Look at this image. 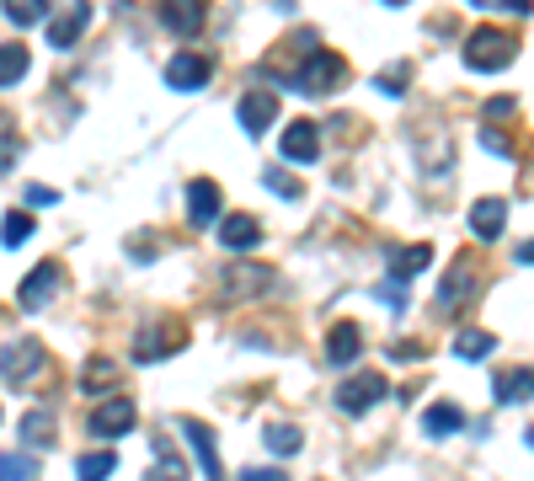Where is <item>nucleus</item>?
<instances>
[{
  "label": "nucleus",
  "instance_id": "obj_31",
  "mask_svg": "<svg viewBox=\"0 0 534 481\" xmlns=\"http://www.w3.org/2000/svg\"><path fill=\"white\" fill-rule=\"evenodd\" d=\"M0 481H38L33 455H0Z\"/></svg>",
  "mask_w": 534,
  "mask_h": 481
},
{
  "label": "nucleus",
  "instance_id": "obj_40",
  "mask_svg": "<svg viewBox=\"0 0 534 481\" xmlns=\"http://www.w3.org/2000/svg\"><path fill=\"white\" fill-rule=\"evenodd\" d=\"M497 6H508L513 17H529V11H534V0H497Z\"/></svg>",
  "mask_w": 534,
  "mask_h": 481
},
{
  "label": "nucleus",
  "instance_id": "obj_30",
  "mask_svg": "<svg viewBox=\"0 0 534 481\" xmlns=\"http://www.w3.org/2000/svg\"><path fill=\"white\" fill-rule=\"evenodd\" d=\"M0 6H6V17L17 22V27H33V22H43L49 0H0Z\"/></svg>",
  "mask_w": 534,
  "mask_h": 481
},
{
  "label": "nucleus",
  "instance_id": "obj_1",
  "mask_svg": "<svg viewBox=\"0 0 534 481\" xmlns=\"http://www.w3.org/2000/svg\"><path fill=\"white\" fill-rule=\"evenodd\" d=\"M513 54H518V33H508V27H476L465 38V70L476 75H497L502 65H513Z\"/></svg>",
  "mask_w": 534,
  "mask_h": 481
},
{
  "label": "nucleus",
  "instance_id": "obj_32",
  "mask_svg": "<svg viewBox=\"0 0 534 481\" xmlns=\"http://www.w3.org/2000/svg\"><path fill=\"white\" fill-rule=\"evenodd\" d=\"M262 188H273L278 198H305L300 182H294L289 172H278V166H262Z\"/></svg>",
  "mask_w": 534,
  "mask_h": 481
},
{
  "label": "nucleus",
  "instance_id": "obj_12",
  "mask_svg": "<svg viewBox=\"0 0 534 481\" xmlns=\"http://www.w3.org/2000/svg\"><path fill=\"white\" fill-rule=\"evenodd\" d=\"M161 27L177 38L203 33V0H161Z\"/></svg>",
  "mask_w": 534,
  "mask_h": 481
},
{
  "label": "nucleus",
  "instance_id": "obj_5",
  "mask_svg": "<svg viewBox=\"0 0 534 481\" xmlns=\"http://www.w3.org/2000/svg\"><path fill=\"white\" fill-rule=\"evenodd\" d=\"M187 348V332L182 327H139L134 337V364H155V359H171V353Z\"/></svg>",
  "mask_w": 534,
  "mask_h": 481
},
{
  "label": "nucleus",
  "instance_id": "obj_19",
  "mask_svg": "<svg viewBox=\"0 0 534 481\" xmlns=\"http://www.w3.org/2000/svg\"><path fill=\"white\" fill-rule=\"evenodd\" d=\"M465 428V412L454 407V401H433L428 412H422V433L428 439H449V433H460Z\"/></svg>",
  "mask_w": 534,
  "mask_h": 481
},
{
  "label": "nucleus",
  "instance_id": "obj_11",
  "mask_svg": "<svg viewBox=\"0 0 534 481\" xmlns=\"http://www.w3.org/2000/svg\"><path fill=\"white\" fill-rule=\"evenodd\" d=\"M54 289H59V262H38V268L22 278L17 305H22V310H43V305L54 300Z\"/></svg>",
  "mask_w": 534,
  "mask_h": 481
},
{
  "label": "nucleus",
  "instance_id": "obj_28",
  "mask_svg": "<svg viewBox=\"0 0 534 481\" xmlns=\"http://www.w3.org/2000/svg\"><path fill=\"white\" fill-rule=\"evenodd\" d=\"M27 236H33V214H27V209H11L6 220H0V241H6V246H22Z\"/></svg>",
  "mask_w": 534,
  "mask_h": 481
},
{
  "label": "nucleus",
  "instance_id": "obj_27",
  "mask_svg": "<svg viewBox=\"0 0 534 481\" xmlns=\"http://www.w3.org/2000/svg\"><path fill=\"white\" fill-rule=\"evenodd\" d=\"M22 439H27V449L54 444V417H49V412H27V417H22Z\"/></svg>",
  "mask_w": 534,
  "mask_h": 481
},
{
  "label": "nucleus",
  "instance_id": "obj_18",
  "mask_svg": "<svg viewBox=\"0 0 534 481\" xmlns=\"http://www.w3.org/2000/svg\"><path fill=\"white\" fill-rule=\"evenodd\" d=\"M358 353H364V332L353 327V321H342V327H332V337H326V359H332L337 369H348Z\"/></svg>",
  "mask_w": 534,
  "mask_h": 481
},
{
  "label": "nucleus",
  "instance_id": "obj_9",
  "mask_svg": "<svg viewBox=\"0 0 534 481\" xmlns=\"http://www.w3.org/2000/svg\"><path fill=\"white\" fill-rule=\"evenodd\" d=\"M219 182H209V177H193L187 182V220H193L198 230H209L214 220H219Z\"/></svg>",
  "mask_w": 534,
  "mask_h": 481
},
{
  "label": "nucleus",
  "instance_id": "obj_42",
  "mask_svg": "<svg viewBox=\"0 0 534 481\" xmlns=\"http://www.w3.org/2000/svg\"><path fill=\"white\" fill-rule=\"evenodd\" d=\"M524 439H529V449H534V428H529V433H524Z\"/></svg>",
  "mask_w": 534,
  "mask_h": 481
},
{
  "label": "nucleus",
  "instance_id": "obj_39",
  "mask_svg": "<svg viewBox=\"0 0 534 481\" xmlns=\"http://www.w3.org/2000/svg\"><path fill=\"white\" fill-rule=\"evenodd\" d=\"M481 145L492 150V155H508V150H513V145H508V139H502L497 129H481Z\"/></svg>",
  "mask_w": 534,
  "mask_h": 481
},
{
  "label": "nucleus",
  "instance_id": "obj_26",
  "mask_svg": "<svg viewBox=\"0 0 534 481\" xmlns=\"http://www.w3.org/2000/svg\"><path fill=\"white\" fill-rule=\"evenodd\" d=\"M470 278H476V273H470V262L460 257V262H454V273H449V284H444V289H438V305H460V300H465V294H470V289H476V284H470Z\"/></svg>",
  "mask_w": 534,
  "mask_h": 481
},
{
  "label": "nucleus",
  "instance_id": "obj_16",
  "mask_svg": "<svg viewBox=\"0 0 534 481\" xmlns=\"http://www.w3.org/2000/svg\"><path fill=\"white\" fill-rule=\"evenodd\" d=\"M219 241H225L230 252H251V246L262 241L257 214H225V220H219Z\"/></svg>",
  "mask_w": 534,
  "mask_h": 481
},
{
  "label": "nucleus",
  "instance_id": "obj_8",
  "mask_svg": "<svg viewBox=\"0 0 534 481\" xmlns=\"http://www.w3.org/2000/svg\"><path fill=\"white\" fill-rule=\"evenodd\" d=\"M134 423H139L134 401H107V407H97L86 417V428L97 433V439H123V433H134Z\"/></svg>",
  "mask_w": 534,
  "mask_h": 481
},
{
  "label": "nucleus",
  "instance_id": "obj_2",
  "mask_svg": "<svg viewBox=\"0 0 534 481\" xmlns=\"http://www.w3.org/2000/svg\"><path fill=\"white\" fill-rule=\"evenodd\" d=\"M43 364H49V353H43L38 337H17V343L0 348V380H6L11 391H27V385L43 375Z\"/></svg>",
  "mask_w": 534,
  "mask_h": 481
},
{
  "label": "nucleus",
  "instance_id": "obj_23",
  "mask_svg": "<svg viewBox=\"0 0 534 481\" xmlns=\"http://www.w3.org/2000/svg\"><path fill=\"white\" fill-rule=\"evenodd\" d=\"M262 444H267V455H300L305 433L289 428V423H267V428H262Z\"/></svg>",
  "mask_w": 534,
  "mask_h": 481
},
{
  "label": "nucleus",
  "instance_id": "obj_35",
  "mask_svg": "<svg viewBox=\"0 0 534 481\" xmlns=\"http://www.w3.org/2000/svg\"><path fill=\"white\" fill-rule=\"evenodd\" d=\"M22 198H27L33 209H49V204H59V193H54V188H43V182H33V188H27Z\"/></svg>",
  "mask_w": 534,
  "mask_h": 481
},
{
  "label": "nucleus",
  "instance_id": "obj_21",
  "mask_svg": "<svg viewBox=\"0 0 534 481\" xmlns=\"http://www.w3.org/2000/svg\"><path fill=\"white\" fill-rule=\"evenodd\" d=\"M492 396L508 407V401H529L534 396V375L529 369H502V375L492 380Z\"/></svg>",
  "mask_w": 534,
  "mask_h": 481
},
{
  "label": "nucleus",
  "instance_id": "obj_3",
  "mask_svg": "<svg viewBox=\"0 0 534 481\" xmlns=\"http://www.w3.org/2000/svg\"><path fill=\"white\" fill-rule=\"evenodd\" d=\"M342 81H348V65H342V54H332V49H310L305 70H300V91H305V97H332Z\"/></svg>",
  "mask_w": 534,
  "mask_h": 481
},
{
  "label": "nucleus",
  "instance_id": "obj_15",
  "mask_svg": "<svg viewBox=\"0 0 534 481\" xmlns=\"http://www.w3.org/2000/svg\"><path fill=\"white\" fill-rule=\"evenodd\" d=\"M502 225H508V204L502 198H476L470 204V236L476 241H497Z\"/></svg>",
  "mask_w": 534,
  "mask_h": 481
},
{
  "label": "nucleus",
  "instance_id": "obj_41",
  "mask_svg": "<svg viewBox=\"0 0 534 481\" xmlns=\"http://www.w3.org/2000/svg\"><path fill=\"white\" fill-rule=\"evenodd\" d=\"M518 262H534V241H524V246H518Z\"/></svg>",
  "mask_w": 534,
  "mask_h": 481
},
{
  "label": "nucleus",
  "instance_id": "obj_33",
  "mask_svg": "<svg viewBox=\"0 0 534 481\" xmlns=\"http://www.w3.org/2000/svg\"><path fill=\"white\" fill-rule=\"evenodd\" d=\"M374 86H380L385 97H401V91L412 86V75H406V65H390V75H380V81H374Z\"/></svg>",
  "mask_w": 534,
  "mask_h": 481
},
{
  "label": "nucleus",
  "instance_id": "obj_37",
  "mask_svg": "<svg viewBox=\"0 0 534 481\" xmlns=\"http://www.w3.org/2000/svg\"><path fill=\"white\" fill-rule=\"evenodd\" d=\"M241 481H289L278 465H251V471H241Z\"/></svg>",
  "mask_w": 534,
  "mask_h": 481
},
{
  "label": "nucleus",
  "instance_id": "obj_6",
  "mask_svg": "<svg viewBox=\"0 0 534 481\" xmlns=\"http://www.w3.org/2000/svg\"><path fill=\"white\" fill-rule=\"evenodd\" d=\"M278 155H284L289 166H310V161H321V129L310 118H294L284 139H278Z\"/></svg>",
  "mask_w": 534,
  "mask_h": 481
},
{
  "label": "nucleus",
  "instance_id": "obj_17",
  "mask_svg": "<svg viewBox=\"0 0 534 481\" xmlns=\"http://www.w3.org/2000/svg\"><path fill=\"white\" fill-rule=\"evenodd\" d=\"M267 284H273V268H251V262H241V268H225V300H246V294H262Z\"/></svg>",
  "mask_w": 534,
  "mask_h": 481
},
{
  "label": "nucleus",
  "instance_id": "obj_38",
  "mask_svg": "<svg viewBox=\"0 0 534 481\" xmlns=\"http://www.w3.org/2000/svg\"><path fill=\"white\" fill-rule=\"evenodd\" d=\"M513 113H518L513 97H492V102H486V118H513Z\"/></svg>",
  "mask_w": 534,
  "mask_h": 481
},
{
  "label": "nucleus",
  "instance_id": "obj_24",
  "mask_svg": "<svg viewBox=\"0 0 534 481\" xmlns=\"http://www.w3.org/2000/svg\"><path fill=\"white\" fill-rule=\"evenodd\" d=\"M27 75V43H0V91Z\"/></svg>",
  "mask_w": 534,
  "mask_h": 481
},
{
  "label": "nucleus",
  "instance_id": "obj_34",
  "mask_svg": "<svg viewBox=\"0 0 534 481\" xmlns=\"http://www.w3.org/2000/svg\"><path fill=\"white\" fill-rule=\"evenodd\" d=\"M145 481H187V465L177 460V455H166L161 465H155V471L145 476Z\"/></svg>",
  "mask_w": 534,
  "mask_h": 481
},
{
  "label": "nucleus",
  "instance_id": "obj_13",
  "mask_svg": "<svg viewBox=\"0 0 534 481\" xmlns=\"http://www.w3.org/2000/svg\"><path fill=\"white\" fill-rule=\"evenodd\" d=\"M86 27H91V6H86V0H70V6L49 22V43H54V49H70Z\"/></svg>",
  "mask_w": 534,
  "mask_h": 481
},
{
  "label": "nucleus",
  "instance_id": "obj_43",
  "mask_svg": "<svg viewBox=\"0 0 534 481\" xmlns=\"http://www.w3.org/2000/svg\"><path fill=\"white\" fill-rule=\"evenodd\" d=\"M385 6H406V0H385Z\"/></svg>",
  "mask_w": 534,
  "mask_h": 481
},
{
  "label": "nucleus",
  "instance_id": "obj_10",
  "mask_svg": "<svg viewBox=\"0 0 534 481\" xmlns=\"http://www.w3.org/2000/svg\"><path fill=\"white\" fill-rule=\"evenodd\" d=\"M209 75H214V59L177 54V59L166 65V86H171V91H198V86H209Z\"/></svg>",
  "mask_w": 534,
  "mask_h": 481
},
{
  "label": "nucleus",
  "instance_id": "obj_25",
  "mask_svg": "<svg viewBox=\"0 0 534 481\" xmlns=\"http://www.w3.org/2000/svg\"><path fill=\"white\" fill-rule=\"evenodd\" d=\"M118 471V455H107V449H91V455L75 460V481H107Z\"/></svg>",
  "mask_w": 534,
  "mask_h": 481
},
{
  "label": "nucleus",
  "instance_id": "obj_22",
  "mask_svg": "<svg viewBox=\"0 0 534 481\" xmlns=\"http://www.w3.org/2000/svg\"><path fill=\"white\" fill-rule=\"evenodd\" d=\"M428 262H433V246L417 241V246H406V252L390 257V278H396V284H406V278H417L422 268H428Z\"/></svg>",
  "mask_w": 534,
  "mask_h": 481
},
{
  "label": "nucleus",
  "instance_id": "obj_14",
  "mask_svg": "<svg viewBox=\"0 0 534 481\" xmlns=\"http://www.w3.org/2000/svg\"><path fill=\"white\" fill-rule=\"evenodd\" d=\"M182 433H187V444L198 449V465H203V476L209 481H225V465H219V444H214V433L198 423V417H182Z\"/></svg>",
  "mask_w": 534,
  "mask_h": 481
},
{
  "label": "nucleus",
  "instance_id": "obj_7",
  "mask_svg": "<svg viewBox=\"0 0 534 481\" xmlns=\"http://www.w3.org/2000/svg\"><path fill=\"white\" fill-rule=\"evenodd\" d=\"M235 118H241V129L251 139H262L267 129H273V118H278V97L273 91H246L241 107H235Z\"/></svg>",
  "mask_w": 534,
  "mask_h": 481
},
{
  "label": "nucleus",
  "instance_id": "obj_29",
  "mask_svg": "<svg viewBox=\"0 0 534 481\" xmlns=\"http://www.w3.org/2000/svg\"><path fill=\"white\" fill-rule=\"evenodd\" d=\"M492 348H497L492 332H460V337H454V353H460V359H486Z\"/></svg>",
  "mask_w": 534,
  "mask_h": 481
},
{
  "label": "nucleus",
  "instance_id": "obj_36",
  "mask_svg": "<svg viewBox=\"0 0 534 481\" xmlns=\"http://www.w3.org/2000/svg\"><path fill=\"white\" fill-rule=\"evenodd\" d=\"M11 166H17V134H0V172H11Z\"/></svg>",
  "mask_w": 534,
  "mask_h": 481
},
{
  "label": "nucleus",
  "instance_id": "obj_20",
  "mask_svg": "<svg viewBox=\"0 0 534 481\" xmlns=\"http://www.w3.org/2000/svg\"><path fill=\"white\" fill-rule=\"evenodd\" d=\"M118 380H123V369L113 359H91L81 369V391L86 396H107V391H118Z\"/></svg>",
  "mask_w": 534,
  "mask_h": 481
},
{
  "label": "nucleus",
  "instance_id": "obj_4",
  "mask_svg": "<svg viewBox=\"0 0 534 481\" xmlns=\"http://www.w3.org/2000/svg\"><path fill=\"white\" fill-rule=\"evenodd\" d=\"M390 396V380L380 375V369H358V375H348L342 380V391H337V407L348 412V417H358V412H369L374 401H385Z\"/></svg>",
  "mask_w": 534,
  "mask_h": 481
}]
</instances>
